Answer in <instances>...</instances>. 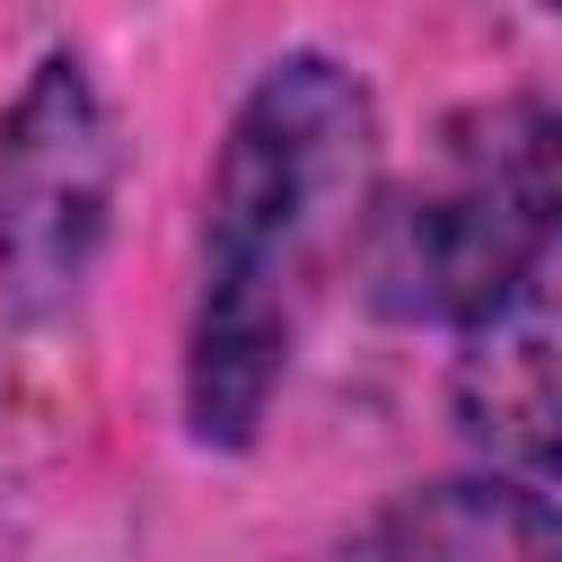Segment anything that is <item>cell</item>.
Segmentation results:
<instances>
[{"mask_svg": "<svg viewBox=\"0 0 562 562\" xmlns=\"http://www.w3.org/2000/svg\"><path fill=\"white\" fill-rule=\"evenodd\" d=\"M369 88L325 53L272 61L237 105L202 228V307L184 378L202 439H246L263 422L307 325L316 272L369 193Z\"/></svg>", "mask_w": 562, "mask_h": 562, "instance_id": "6da1fadb", "label": "cell"}, {"mask_svg": "<svg viewBox=\"0 0 562 562\" xmlns=\"http://www.w3.org/2000/svg\"><path fill=\"white\" fill-rule=\"evenodd\" d=\"M562 228V114L536 97L474 105L430 167L369 220V299L413 325H474Z\"/></svg>", "mask_w": 562, "mask_h": 562, "instance_id": "7a4b0ae2", "label": "cell"}, {"mask_svg": "<svg viewBox=\"0 0 562 562\" xmlns=\"http://www.w3.org/2000/svg\"><path fill=\"white\" fill-rule=\"evenodd\" d=\"M105 184H114L105 105L79 79V61L53 53L0 132V272L18 307H53L79 290L105 237Z\"/></svg>", "mask_w": 562, "mask_h": 562, "instance_id": "3957f363", "label": "cell"}, {"mask_svg": "<svg viewBox=\"0 0 562 562\" xmlns=\"http://www.w3.org/2000/svg\"><path fill=\"white\" fill-rule=\"evenodd\" d=\"M457 422L483 457L562 474V228L457 342Z\"/></svg>", "mask_w": 562, "mask_h": 562, "instance_id": "277c9868", "label": "cell"}, {"mask_svg": "<svg viewBox=\"0 0 562 562\" xmlns=\"http://www.w3.org/2000/svg\"><path fill=\"white\" fill-rule=\"evenodd\" d=\"M342 562H562V501L509 474H457L386 501Z\"/></svg>", "mask_w": 562, "mask_h": 562, "instance_id": "5b68a950", "label": "cell"}]
</instances>
